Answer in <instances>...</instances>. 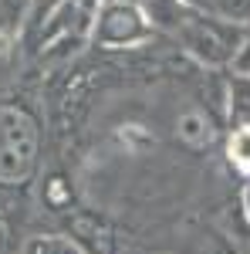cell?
Here are the masks:
<instances>
[{
	"instance_id": "cell-1",
	"label": "cell",
	"mask_w": 250,
	"mask_h": 254,
	"mask_svg": "<svg viewBox=\"0 0 250 254\" xmlns=\"http://www.w3.org/2000/svg\"><path fill=\"white\" fill-rule=\"evenodd\" d=\"M230 156L237 159L244 170H250V129H240V132L230 139Z\"/></svg>"
}]
</instances>
